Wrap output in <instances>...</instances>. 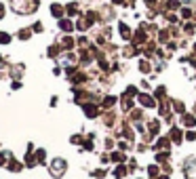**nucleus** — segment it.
<instances>
[{
    "label": "nucleus",
    "instance_id": "423d86ee",
    "mask_svg": "<svg viewBox=\"0 0 196 179\" xmlns=\"http://www.w3.org/2000/svg\"><path fill=\"white\" fill-rule=\"evenodd\" d=\"M0 42H2V44H6V42H9V34L0 32Z\"/></svg>",
    "mask_w": 196,
    "mask_h": 179
},
{
    "label": "nucleus",
    "instance_id": "20e7f679",
    "mask_svg": "<svg viewBox=\"0 0 196 179\" xmlns=\"http://www.w3.org/2000/svg\"><path fill=\"white\" fill-rule=\"evenodd\" d=\"M167 6L169 9H177L179 6V0H167Z\"/></svg>",
    "mask_w": 196,
    "mask_h": 179
},
{
    "label": "nucleus",
    "instance_id": "f03ea898",
    "mask_svg": "<svg viewBox=\"0 0 196 179\" xmlns=\"http://www.w3.org/2000/svg\"><path fill=\"white\" fill-rule=\"evenodd\" d=\"M139 101H141L143 106H148V107H152V106H154V101H152V99H150L148 95H139Z\"/></svg>",
    "mask_w": 196,
    "mask_h": 179
},
{
    "label": "nucleus",
    "instance_id": "6e6552de",
    "mask_svg": "<svg viewBox=\"0 0 196 179\" xmlns=\"http://www.w3.org/2000/svg\"><path fill=\"white\" fill-rule=\"evenodd\" d=\"M139 68H141L143 72H148V68H150V65H148V61H139Z\"/></svg>",
    "mask_w": 196,
    "mask_h": 179
},
{
    "label": "nucleus",
    "instance_id": "f257e3e1",
    "mask_svg": "<svg viewBox=\"0 0 196 179\" xmlns=\"http://www.w3.org/2000/svg\"><path fill=\"white\" fill-rule=\"evenodd\" d=\"M135 42H137V44H143V42H146V32H143V30H139L137 34H135Z\"/></svg>",
    "mask_w": 196,
    "mask_h": 179
},
{
    "label": "nucleus",
    "instance_id": "0eeeda50",
    "mask_svg": "<svg viewBox=\"0 0 196 179\" xmlns=\"http://www.w3.org/2000/svg\"><path fill=\"white\" fill-rule=\"evenodd\" d=\"M51 11H53V15H57V17H59V15H61V6H57V4H55Z\"/></svg>",
    "mask_w": 196,
    "mask_h": 179
},
{
    "label": "nucleus",
    "instance_id": "f8f14e48",
    "mask_svg": "<svg viewBox=\"0 0 196 179\" xmlns=\"http://www.w3.org/2000/svg\"><path fill=\"white\" fill-rule=\"evenodd\" d=\"M114 2H116V4H120V2H125V0H114Z\"/></svg>",
    "mask_w": 196,
    "mask_h": 179
},
{
    "label": "nucleus",
    "instance_id": "9d476101",
    "mask_svg": "<svg viewBox=\"0 0 196 179\" xmlns=\"http://www.w3.org/2000/svg\"><path fill=\"white\" fill-rule=\"evenodd\" d=\"M63 47H66V48L72 47V40H70V38H66V40H63Z\"/></svg>",
    "mask_w": 196,
    "mask_h": 179
},
{
    "label": "nucleus",
    "instance_id": "1a4fd4ad",
    "mask_svg": "<svg viewBox=\"0 0 196 179\" xmlns=\"http://www.w3.org/2000/svg\"><path fill=\"white\" fill-rule=\"evenodd\" d=\"M185 124H190V127H194V118H192V116H185Z\"/></svg>",
    "mask_w": 196,
    "mask_h": 179
},
{
    "label": "nucleus",
    "instance_id": "39448f33",
    "mask_svg": "<svg viewBox=\"0 0 196 179\" xmlns=\"http://www.w3.org/2000/svg\"><path fill=\"white\" fill-rule=\"evenodd\" d=\"M61 30H66V32H70V30H72V23H70V21H61Z\"/></svg>",
    "mask_w": 196,
    "mask_h": 179
},
{
    "label": "nucleus",
    "instance_id": "7ed1b4c3",
    "mask_svg": "<svg viewBox=\"0 0 196 179\" xmlns=\"http://www.w3.org/2000/svg\"><path fill=\"white\" fill-rule=\"evenodd\" d=\"M120 34L125 36V38H129V36H131V32H129V27H127V25H122V23H120Z\"/></svg>",
    "mask_w": 196,
    "mask_h": 179
},
{
    "label": "nucleus",
    "instance_id": "9b49d317",
    "mask_svg": "<svg viewBox=\"0 0 196 179\" xmlns=\"http://www.w3.org/2000/svg\"><path fill=\"white\" fill-rule=\"evenodd\" d=\"M2 15H4V9H2V6H0V17H2Z\"/></svg>",
    "mask_w": 196,
    "mask_h": 179
}]
</instances>
